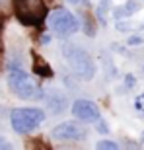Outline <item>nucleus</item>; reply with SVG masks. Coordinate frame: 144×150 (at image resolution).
<instances>
[{
	"label": "nucleus",
	"instance_id": "nucleus-1",
	"mask_svg": "<svg viewBox=\"0 0 144 150\" xmlns=\"http://www.w3.org/2000/svg\"><path fill=\"white\" fill-rule=\"evenodd\" d=\"M62 55L66 59L68 67L72 68V72L76 74V78L88 82V80H92L95 76V64L86 49H82V47H78L74 43H66V45H62Z\"/></svg>",
	"mask_w": 144,
	"mask_h": 150
},
{
	"label": "nucleus",
	"instance_id": "nucleus-2",
	"mask_svg": "<svg viewBox=\"0 0 144 150\" xmlns=\"http://www.w3.org/2000/svg\"><path fill=\"white\" fill-rule=\"evenodd\" d=\"M8 86L18 98L22 100H28V101H37V100H43L45 92L39 88V84L33 82V78L29 76L23 68H12L10 74H8Z\"/></svg>",
	"mask_w": 144,
	"mask_h": 150
},
{
	"label": "nucleus",
	"instance_id": "nucleus-3",
	"mask_svg": "<svg viewBox=\"0 0 144 150\" xmlns=\"http://www.w3.org/2000/svg\"><path fill=\"white\" fill-rule=\"evenodd\" d=\"M14 12L23 25L31 28H41V23L49 14L45 0H14Z\"/></svg>",
	"mask_w": 144,
	"mask_h": 150
},
{
	"label": "nucleus",
	"instance_id": "nucleus-4",
	"mask_svg": "<svg viewBox=\"0 0 144 150\" xmlns=\"http://www.w3.org/2000/svg\"><path fill=\"white\" fill-rule=\"evenodd\" d=\"M45 121V111L37 107H23V109H14L10 113V123L12 129L18 134H28L33 129H37Z\"/></svg>",
	"mask_w": 144,
	"mask_h": 150
},
{
	"label": "nucleus",
	"instance_id": "nucleus-5",
	"mask_svg": "<svg viewBox=\"0 0 144 150\" xmlns=\"http://www.w3.org/2000/svg\"><path fill=\"white\" fill-rule=\"evenodd\" d=\"M45 20L49 23V28L55 31V35H59V37H70V35H74L80 29V23H78L76 16L72 12L64 10V8H59V10L47 14Z\"/></svg>",
	"mask_w": 144,
	"mask_h": 150
},
{
	"label": "nucleus",
	"instance_id": "nucleus-6",
	"mask_svg": "<svg viewBox=\"0 0 144 150\" xmlns=\"http://www.w3.org/2000/svg\"><path fill=\"white\" fill-rule=\"evenodd\" d=\"M88 137V131L84 125H78L74 121H64L59 123L55 129H53V139L56 140H70V142H76V140H84Z\"/></svg>",
	"mask_w": 144,
	"mask_h": 150
},
{
	"label": "nucleus",
	"instance_id": "nucleus-7",
	"mask_svg": "<svg viewBox=\"0 0 144 150\" xmlns=\"http://www.w3.org/2000/svg\"><path fill=\"white\" fill-rule=\"evenodd\" d=\"M70 111H72V115L76 117V119H80V121H95V119L100 117V107H97V103H94V101H90V100H76L72 103Z\"/></svg>",
	"mask_w": 144,
	"mask_h": 150
},
{
	"label": "nucleus",
	"instance_id": "nucleus-8",
	"mask_svg": "<svg viewBox=\"0 0 144 150\" xmlns=\"http://www.w3.org/2000/svg\"><path fill=\"white\" fill-rule=\"evenodd\" d=\"M43 100L47 101V109H49V113H53V115H59V113H62L68 107L66 96L61 94V92H56V90H53L49 96H43Z\"/></svg>",
	"mask_w": 144,
	"mask_h": 150
},
{
	"label": "nucleus",
	"instance_id": "nucleus-9",
	"mask_svg": "<svg viewBox=\"0 0 144 150\" xmlns=\"http://www.w3.org/2000/svg\"><path fill=\"white\" fill-rule=\"evenodd\" d=\"M31 59H33V74H37L41 78H53V68L49 67V62L45 61L43 57L33 53Z\"/></svg>",
	"mask_w": 144,
	"mask_h": 150
},
{
	"label": "nucleus",
	"instance_id": "nucleus-10",
	"mask_svg": "<svg viewBox=\"0 0 144 150\" xmlns=\"http://www.w3.org/2000/svg\"><path fill=\"white\" fill-rule=\"evenodd\" d=\"M136 8H138V6L134 4V2H127L125 6H119V8H115V12H113V18H115V20H123V18H128L134 10H136Z\"/></svg>",
	"mask_w": 144,
	"mask_h": 150
},
{
	"label": "nucleus",
	"instance_id": "nucleus-11",
	"mask_svg": "<svg viewBox=\"0 0 144 150\" xmlns=\"http://www.w3.org/2000/svg\"><path fill=\"white\" fill-rule=\"evenodd\" d=\"M95 148H100V150H115V148H119V144L113 142V140H100V142L95 144Z\"/></svg>",
	"mask_w": 144,
	"mask_h": 150
},
{
	"label": "nucleus",
	"instance_id": "nucleus-12",
	"mask_svg": "<svg viewBox=\"0 0 144 150\" xmlns=\"http://www.w3.org/2000/svg\"><path fill=\"white\" fill-rule=\"evenodd\" d=\"M95 129H97V133H101V134H107V133H109V127H107L105 121H103V119H100V117L95 119Z\"/></svg>",
	"mask_w": 144,
	"mask_h": 150
},
{
	"label": "nucleus",
	"instance_id": "nucleus-13",
	"mask_svg": "<svg viewBox=\"0 0 144 150\" xmlns=\"http://www.w3.org/2000/svg\"><path fill=\"white\" fill-rule=\"evenodd\" d=\"M127 45H131V47H138V45H142V37H138V35H133V37H128Z\"/></svg>",
	"mask_w": 144,
	"mask_h": 150
},
{
	"label": "nucleus",
	"instance_id": "nucleus-14",
	"mask_svg": "<svg viewBox=\"0 0 144 150\" xmlns=\"http://www.w3.org/2000/svg\"><path fill=\"white\" fill-rule=\"evenodd\" d=\"M134 82H136V80H134L133 74H127V78H125V86H127V88H133Z\"/></svg>",
	"mask_w": 144,
	"mask_h": 150
},
{
	"label": "nucleus",
	"instance_id": "nucleus-15",
	"mask_svg": "<svg viewBox=\"0 0 144 150\" xmlns=\"http://www.w3.org/2000/svg\"><path fill=\"white\" fill-rule=\"evenodd\" d=\"M136 109H138V111H142V109H144V94L136 100Z\"/></svg>",
	"mask_w": 144,
	"mask_h": 150
},
{
	"label": "nucleus",
	"instance_id": "nucleus-16",
	"mask_svg": "<svg viewBox=\"0 0 144 150\" xmlns=\"http://www.w3.org/2000/svg\"><path fill=\"white\" fill-rule=\"evenodd\" d=\"M0 148H12V144L4 139V137H0Z\"/></svg>",
	"mask_w": 144,
	"mask_h": 150
},
{
	"label": "nucleus",
	"instance_id": "nucleus-17",
	"mask_svg": "<svg viewBox=\"0 0 144 150\" xmlns=\"http://www.w3.org/2000/svg\"><path fill=\"white\" fill-rule=\"evenodd\" d=\"M51 41V35H43V37H41V43H49Z\"/></svg>",
	"mask_w": 144,
	"mask_h": 150
},
{
	"label": "nucleus",
	"instance_id": "nucleus-18",
	"mask_svg": "<svg viewBox=\"0 0 144 150\" xmlns=\"http://www.w3.org/2000/svg\"><path fill=\"white\" fill-rule=\"evenodd\" d=\"M2 22H4V18L0 16V33H2Z\"/></svg>",
	"mask_w": 144,
	"mask_h": 150
},
{
	"label": "nucleus",
	"instance_id": "nucleus-19",
	"mask_svg": "<svg viewBox=\"0 0 144 150\" xmlns=\"http://www.w3.org/2000/svg\"><path fill=\"white\" fill-rule=\"evenodd\" d=\"M72 2H76V0H72Z\"/></svg>",
	"mask_w": 144,
	"mask_h": 150
},
{
	"label": "nucleus",
	"instance_id": "nucleus-20",
	"mask_svg": "<svg viewBox=\"0 0 144 150\" xmlns=\"http://www.w3.org/2000/svg\"><path fill=\"white\" fill-rule=\"evenodd\" d=\"M142 70H144V67H142Z\"/></svg>",
	"mask_w": 144,
	"mask_h": 150
}]
</instances>
